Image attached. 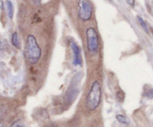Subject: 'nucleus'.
Instances as JSON below:
<instances>
[{
    "label": "nucleus",
    "mask_w": 153,
    "mask_h": 127,
    "mask_svg": "<svg viewBox=\"0 0 153 127\" xmlns=\"http://www.w3.org/2000/svg\"><path fill=\"white\" fill-rule=\"evenodd\" d=\"M116 117L120 123H123V124H126V125H128V123H129V120H128L126 116L123 115H117L116 116Z\"/></svg>",
    "instance_id": "6e6552de"
},
{
    "label": "nucleus",
    "mask_w": 153,
    "mask_h": 127,
    "mask_svg": "<svg viewBox=\"0 0 153 127\" xmlns=\"http://www.w3.org/2000/svg\"><path fill=\"white\" fill-rule=\"evenodd\" d=\"M6 6L7 8V13H8V17L9 19H13V5L12 2L9 0L6 1Z\"/></svg>",
    "instance_id": "0eeeda50"
},
{
    "label": "nucleus",
    "mask_w": 153,
    "mask_h": 127,
    "mask_svg": "<svg viewBox=\"0 0 153 127\" xmlns=\"http://www.w3.org/2000/svg\"><path fill=\"white\" fill-rule=\"evenodd\" d=\"M78 15L81 20L84 22L91 19L94 12V7L90 0H79L78 1Z\"/></svg>",
    "instance_id": "20e7f679"
},
{
    "label": "nucleus",
    "mask_w": 153,
    "mask_h": 127,
    "mask_svg": "<svg viewBox=\"0 0 153 127\" xmlns=\"http://www.w3.org/2000/svg\"><path fill=\"white\" fill-rule=\"evenodd\" d=\"M102 100V87L100 82H93L86 98V106L90 111H94L100 106Z\"/></svg>",
    "instance_id": "f03ea898"
},
{
    "label": "nucleus",
    "mask_w": 153,
    "mask_h": 127,
    "mask_svg": "<svg viewBox=\"0 0 153 127\" xmlns=\"http://www.w3.org/2000/svg\"><path fill=\"white\" fill-rule=\"evenodd\" d=\"M117 98L118 100H119L120 101H121V102H123L124 98H125V93H124L123 91L121 90L120 89L117 92Z\"/></svg>",
    "instance_id": "9d476101"
},
{
    "label": "nucleus",
    "mask_w": 153,
    "mask_h": 127,
    "mask_svg": "<svg viewBox=\"0 0 153 127\" xmlns=\"http://www.w3.org/2000/svg\"><path fill=\"white\" fill-rule=\"evenodd\" d=\"M87 48L89 53L96 54L100 47V40L97 30L94 28H88L86 31Z\"/></svg>",
    "instance_id": "7ed1b4c3"
},
{
    "label": "nucleus",
    "mask_w": 153,
    "mask_h": 127,
    "mask_svg": "<svg viewBox=\"0 0 153 127\" xmlns=\"http://www.w3.org/2000/svg\"><path fill=\"white\" fill-rule=\"evenodd\" d=\"M11 43L16 49H20L21 44L19 42V36L17 32H13L11 35Z\"/></svg>",
    "instance_id": "423d86ee"
},
{
    "label": "nucleus",
    "mask_w": 153,
    "mask_h": 127,
    "mask_svg": "<svg viewBox=\"0 0 153 127\" xmlns=\"http://www.w3.org/2000/svg\"><path fill=\"white\" fill-rule=\"evenodd\" d=\"M146 96L149 97V98H153V89H150L149 91H148V92L146 93Z\"/></svg>",
    "instance_id": "f8f14e48"
},
{
    "label": "nucleus",
    "mask_w": 153,
    "mask_h": 127,
    "mask_svg": "<svg viewBox=\"0 0 153 127\" xmlns=\"http://www.w3.org/2000/svg\"><path fill=\"white\" fill-rule=\"evenodd\" d=\"M1 127H4V125H3V123H1Z\"/></svg>",
    "instance_id": "dca6fc26"
},
{
    "label": "nucleus",
    "mask_w": 153,
    "mask_h": 127,
    "mask_svg": "<svg viewBox=\"0 0 153 127\" xmlns=\"http://www.w3.org/2000/svg\"><path fill=\"white\" fill-rule=\"evenodd\" d=\"M137 21L139 22V23H140V25H141V27L143 28V29L146 31V33L149 34V28H148V26L147 25H146V22H145V21L143 20L140 16H137Z\"/></svg>",
    "instance_id": "1a4fd4ad"
},
{
    "label": "nucleus",
    "mask_w": 153,
    "mask_h": 127,
    "mask_svg": "<svg viewBox=\"0 0 153 127\" xmlns=\"http://www.w3.org/2000/svg\"><path fill=\"white\" fill-rule=\"evenodd\" d=\"M109 1H111V0H109Z\"/></svg>",
    "instance_id": "f3484780"
},
{
    "label": "nucleus",
    "mask_w": 153,
    "mask_h": 127,
    "mask_svg": "<svg viewBox=\"0 0 153 127\" xmlns=\"http://www.w3.org/2000/svg\"><path fill=\"white\" fill-rule=\"evenodd\" d=\"M25 54L29 63H37L41 57V48L37 43L35 37L32 34L28 35L25 45Z\"/></svg>",
    "instance_id": "f257e3e1"
},
{
    "label": "nucleus",
    "mask_w": 153,
    "mask_h": 127,
    "mask_svg": "<svg viewBox=\"0 0 153 127\" xmlns=\"http://www.w3.org/2000/svg\"><path fill=\"white\" fill-rule=\"evenodd\" d=\"M1 10H3V1L2 0H1Z\"/></svg>",
    "instance_id": "2eb2a0df"
},
{
    "label": "nucleus",
    "mask_w": 153,
    "mask_h": 127,
    "mask_svg": "<svg viewBox=\"0 0 153 127\" xmlns=\"http://www.w3.org/2000/svg\"><path fill=\"white\" fill-rule=\"evenodd\" d=\"M127 3H128L129 5L134 6V0H126Z\"/></svg>",
    "instance_id": "ddd939ff"
},
{
    "label": "nucleus",
    "mask_w": 153,
    "mask_h": 127,
    "mask_svg": "<svg viewBox=\"0 0 153 127\" xmlns=\"http://www.w3.org/2000/svg\"><path fill=\"white\" fill-rule=\"evenodd\" d=\"M31 1H33V3L35 4H40V1H41V0H31Z\"/></svg>",
    "instance_id": "4468645a"
},
{
    "label": "nucleus",
    "mask_w": 153,
    "mask_h": 127,
    "mask_svg": "<svg viewBox=\"0 0 153 127\" xmlns=\"http://www.w3.org/2000/svg\"><path fill=\"white\" fill-rule=\"evenodd\" d=\"M10 127H25L24 126V125L22 124V123H21L20 121H15L14 123H12L11 126Z\"/></svg>",
    "instance_id": "9b49d317"
},
{
    "label": "nucleus",
    "mask_w": 153,
    "mask_h": 127,
    "mask_svg": "<svg viewBox=\"0 0 153 127\" xmlns=\"http://www.w3.org/2000/svg\"><path fill=\"white\" fill-rule=\"evenodd\" d=\"M70 47L74 55V59H73V65L78 66L82 65V57H81V51L78 45L75 42L70 43Z\"/></svg>",
    "instance_id": "39448f33"
}]
</instances>
